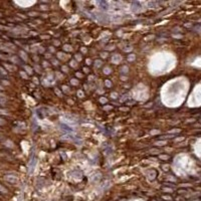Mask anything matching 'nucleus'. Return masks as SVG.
Wrapping results in <instances>:
<instances>
[{"label": "nucleus", "mask_w": 201, "mask_h": 201, "mask_svg": "<svg viewBox=\"0 0 201 201\" xmlns=\"http://www.w3.org/2000/svg\"><path fill=\"white\" fill-rule=\"evenodd\" d=\"M0 192H3V193H6L7 191H6V189H4L2 186H0Z\"/></svg>", "instance_id": "obj_1"}]
</instances>
